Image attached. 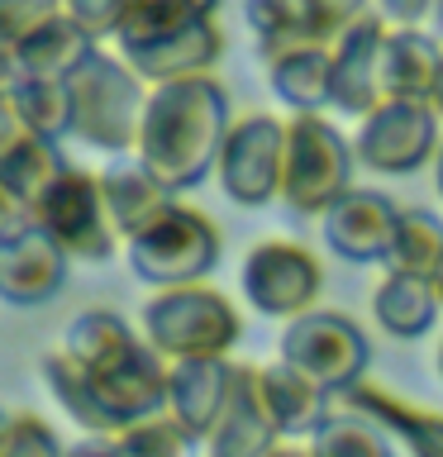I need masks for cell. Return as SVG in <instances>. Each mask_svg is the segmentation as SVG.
<instances>
[{
    "instance_id": "obj_47",
    "label": "cell",
    "mask_w": 443,
    "mask_h": 457,
    "mask_svg": "<svg viewBox=\"0 0 443 457\" xmlns=\"http://www.w3.org/2000/svg\"><path fill=\"white\" fill-rule=\"evenodd\" d=\"M434 367H439V381H443V338H439V353H434Z\"/></svg>"
},
{
    "instance_id": "obj_23",
    "label": "cell",
    "mask_w": 443,
    "mask_h": 457,
    "mask_svg": "<svg viewBox=\"0 0 443 457\" xmlns=\"http://www.w3.org/2000/svg\"><path fill=\"white\" fill-rule=\"evenodd\" d=\"M443 314V300L434 291L429 277H414V271H381L377 291H372V320L386 338L396 343H420L434 334Z\"/></svg>"
},
{
    "instance_id": "obj_13",
    "label": "cell",
    "mask_w": 443,
    "mask_h": 457,
    "mask_svg": "<svg viewBox=\"0 0 443 457\" xmlns=\"http://www.w3.org/2000/svg\"><path fill=\"white\" fill-rule=\"evenodd\" d=\"M400 224V205L377 186H353L320 214L324 248L353 267H386Z\"/></svg>"
},
{
    "instance_id": "obj_11",
    "label": "cell",
    "mask_w": 443,
    "mask_h": 457,
    "mask_svg": "<svg viewBox=\"0 0 443 457\" xmlns=\"http://www.w3.org/2000/svg\"><path fill=\"white\" fill-rule=\"evenodd\" d=\"M443 148V114L434 100H381L367 120H357L353 153L357 167L377 177H414L434 167Z\"/></svg>"
},
{
    "instance_id": "obj_44",
    "label": "cell",
    "mask_w": 443,
    "mask_h": 457,
    "mask_svg": "<svg viewBox=\"0 0 443 457\" xmlns=\"http://www.w3.org/2000/svg\"><path fill=\"white\" fill-rule=\"evenodd\" d=\"M186 5H196V10H205V14H220L224 0H186Z\"/></svg>"
},
{
    "instance_id": "obj_22",
    "label": "cell",
    "mask_w": 443,
    "mask_h": 457,
    "mask_svg": "<svg viewBox=\"0 0 443 457\" xmlns=\"http://www.w3.org/2000/svg\"><path fill=\"white\" fill-rule=\"evenodd\" d=\"M100 186H105V205H110L114 234H120L124 243L134 234H143V228L177 200V191H171L153 167H143L138 157H114L110 167H100Z\"/></svg>"
},
{
    "instance_id": "obj_27",
    "label": "cell",
    "mask_w": 443,
    "mask_h": 457,
    "mask_svg": "<svg viewBox=\"0 0 443 457\" xmlns=\"http://www.w3.org/2000/svg\"><path fill=\"white\" fill-rule=\"evenodd\" d=\"M305 448L310 457H396V438L377 420H367L363 410L339 400L324 414V424L305 438Z\"/></svg>"
},
{
    "instance_id": "obj_28",
    "label": "cell",
    "mask_w": 443,
    "mask_h": 457,
    "mask_svg": "<svg viewBox=\"0 0 443 457\" xmlns=\"http://www.w3.org/2000/svg\"><path fill=\"white\" fill-rule=\"evenodd\" d=\"M443 262V214L410 205L400 210L396 243L386 257V271H414V277H434V267Z\"/></svg>"
},
{
    "instance_id": "obj_34",
    "label": "cell",
    "mask_w": 443,
    "mask_h": 457,
    "mask_svg": "<svg viewBox=\"0 0 443 457\" xmlns=\"http://www.w3.org/2000/svg\"><path fill=\"white\" fill-rule=\"evenodd\" d=\"M138 5H143V0H63V10H67L91 38H100V43L120 34V29L129 24V14H134Z\"/></svg>"
},
{
    "instance_id": "obj_14",
    "label": "cell",
    "mask_w": 443,
    "mask_h": 457,
    "mask_svg": "<svg viewBox=\"0 0 443 457\" xmlns=\"http://www.w3.org/2000/svg\"><path fill=\"white\" fill-rule=\"evenodd\" d=\"M71 257L43 234L34 220H24L14 234L0 238V300L14 310H38L67 286Z\"/></svg>"
},
{
    "instance_id": "obj_19",
    "label": "cell",
    "mask_w": 443,
    "mask_h": 457,
    "mask_svg": "<svg viewBox=\"0 0 443 457\" xmlns=\"http://www.w3.org/2000/svg\"><path fill=\"white\" fill-rule=\"evenodd\" d=\"M443 67V34L429 24H391L381 43V91L386 100H434Z\"/></svg>"
},
{
    "instance_id": "obj_8",
    "label": "cell",
    "mask_w": 443,
    "mask_h": 457,
    "mask_svg": "<svg viewBox=\"0 0 443 457\" xmlns=\"http://www.w3.org/2000/svg\"><path fill=\"white\" fill-rule=\"evenodd\" d=\"M277 357L286 367H296L300 377H310L324 395L343 400L348 391L367 381L372 371V338L367 328L343 310H310L300 320L281 324V338H277Z\"/></svg>"
},
{
    "instance_id": "obj_12",
    "label": "cell",
    "mask_w": 443,
    "mask_h": 457,
    "mask_svg": "<svg viewBox=\"0 0 443 457\" xmlns=\"http://www.w3.org/2000/svg\"><path fill=\"white\" fill-rule=\"evenodd\" d=\"M281 171H286V120L267 110H248L234 120L224 138V153L214 162V181L229 205L263 210L281 200Z\"/></svg>"
},
{
    "instance_id": "obj_7",
    "label": "cell",
    "mask_w": 443,
    "mask_h": 457,
    "mask_svg": "<svg viewBox=\"0 0 443 457\" xmlns=\"http://www.w3.org/2000/svg\"><path fill=\"white\" fill-rule=\"evenodd\" d=\"M357 153L353 138L329 114H291L286 120V171L281 205L296 220H320L343 191H353Z\"/></svg>"
},
{
    "instance_id": "obj_38",
    "label": "cell",
    "mask_w": 443,
    "mask_h": 457,
    "mask_svg": "<svg viewBox=\"0 0 443 457\" xmlns=\"http://www.w3.org/2000/svg\"><path fill=\"white\" fill-rule=\"evenodd\" d=\"M24 81H29V77H24L20 48H5V43H0V100H10Z\"/></svg>"
},
{
    "instance_id": "obj_42",
    "label": "cell",
    "mask_w": 443,
    "mask_h": 457,
    "mask_svg": "<svg viewBox=\"0 0 443 457\" xmlns=\"http://www.w3.org/2000/svg\"><path fill=\"white\" fill-rule=\"evenodd\" d=\"M5 438H10V410L0 405V457H5Z\"/></svg>"
},
{
    "instance_id": "obj_36",
    "label": "cell",
    "mask_w": 443,
    "mask_h": 457,
    "mask_svg": "<svg viewBox=\"0 0 443 457\" xmlns=\"http://www.w3.org/2000/svg\"><path fill=\"white\" fill-rule=\"evenodd\" d=\"M386 24H434L439 0H372Z\"/></svg>"
},
{
    "instance_id": "obj_29",
    "label": "cell",
    "mask_w": 443,
    "mask_h": 457,
    "mask_svg": "<svg viewBox=\"0 0 443 457\" xmlns=\"http://www.w3.org/2000/svg\"><path fill=\"white\" fill-rule=\"evenodd\" d=\"M243 24H248V34L257 38L263 62H272V57L286 53V48L314 43L300 0H243Z\"/></svg>"
},
{
    "instance_id": "obj_48",
    "label": "cell",
    "mask_w": 443,
    "mask_h": 457,
    "mask_svg": "<svg viewBox=\"0 0 443 457\" xmlns=\"http://www.w3.org/2000/svg\"><path fill=\"white\" fill-rule=\"evenodd\" d=\"M434 29L443 34V0H439V10H434Z\"/></svg>"
},
{
    "instance_id": "obj_24",
    "label": "cell",
    "mask_w": 443,
    "mask_h": 457,
    "mask_svg": "<svg viewBox=\"0 0 443 457\" xmlns=\"http://www.w3.org/2000/svg\"><path fill=\"white\" fill-rule=\"evenodd\" d=\"M257 377H263L267 410H272V420L281 424L286 443H291V438H310L314 428L324 424V414L339 405L334 395H324L310 377H300L296 367H286V362H281V357L263 362V367H257Z\"/></svg>"
},
{
    "instance_id": "obj_6",
    "label": "cell",
    "mask_w": 443,
    "mask_h": 457,
    "mask_svg": "<svg viewBox=\"0 0 443 457\" xmlns=\"http://www.w3.org/2000/svg\"><path fill=\"white\" fill-rule=\"evenodd\" d=\"M124 262L148 291L210 281L224 262V228L191 200H171L143 234L124 243Z\"/></svg>"
},
{
    "instance_id": "obj_17",
    "label": "cell",
    "mask_w": 443,
    "mask_h": 457,
    "mask_svg": "<svg viewBox=\"0 0 443 457\" xmlns=\"http://www.w3.org/2000/svg\"><path fill=\"white\" fill-rule=\"evenodd\" d=\"M286 443L281 424L272 420L267 395H263V377L253 362H238V381H234V400H229L224 420L214 424V434L200 443L205 457H267Z\"/></svg>"
},
{
    "instance_id": "obj_37",
    "label": "cell",
    "mask_w": 443,
    "mask_h": 457,
    "mask_svg": "<svg viewBox=\"0 0 443 457\" xmlns=\"http://www.w3.org/2000/svg\"><path fill=\"white\" fill-rule=\"evenodd\" d=\"M67 457H129V453H124L120 434H81L67 448Z\"/></svg>"
},
{
    "instance_id": "obj_45",
    "label": "cell",
    "mask_w": 443,
    "mask_h": 457,
    "mask_svg": "<svg viewBox=\"0 0 443 457\" xmlns=\"http://www.w3.org/2000/svg\"><path fill=\"white\" fill-rule=\"evenodd\" d=\"M434 110L443 114V67H439V81H434Z\"/></svg>"
},
{
    "instance_id": "obj_31",
    "label": "cell",
    "mask_w": 443,
    "mask_h": 457,
    "mask_svg": "<svg viewBox=\"0 0 443 457\" xmlns=\"http://www.w3.org/2000/svg\"><path fill=\"white\" fill-rule=\"evenodd\" d=\"M120 443H124L129 457H196V448H200V443L186 434V428L171 420L167 410L153 414V420L129 424L124 434H120Z\"/></svg>"
},
{
    "instance_id": "obj_39",
    "label": "cell",
    "mask_w": 443,
    "mask_h": 457,
    "mask_svg": "<svg viewBox=\"0 0 443 457\" xmlns=\"http://www.w3.org/2000/svg\"><path fill=\"white\" fill-rule=\"evenodd\" d=\"M20 138H24V124H20V114H14V100H0V157H5Z\"/></svg>"
},
{
    "instance_id": "obj_20",
    "label": "cell",
    "mask_w": 443,
    "mask_h": 457,
    "mask_svg": "<svg viewBox=\"0 0 443 457\" xmlns=\"http://www.w3.org/2000/svg\"><path fill=\"white\" fill-rule=\"evenodd\" d=\"M343 405L363 410L367 420H377L410 457H443V410H429L410 395H396L377 381H363L357 391L343 395Z\"/></svg>"
},
{
    "instance_id": "obj_26",
    "label": "cell",
    "mask_w": 443,
    "mask_h": 457,
    "mask_svg": "<svg viewBox=\"0 0 443 457\" xmlns=\"http://www.w3.org/2000/svg\"><path fill=\"white\" fill-rule=\"evenodd\" d=\"M67 167H71V162H67L63 143H48V138L24 134L5 157H0V191H5L24 214H34V205L48 195V186L63 177Z\"/></svg>"
},
{
    "instance_id": "obj_46",
    "label": "cell",
    "mask_w": 443,
    "mask_h": 457,
    "mask_svg": "<svg viewBox=\"0 0 443 457\" xmlns=\"http://www.w3.org/2000/svg\"><path fill=\"white\" fill-rule=\"evenodd\" d=\"M429 281H434V291H439V300H443V262L434 267V277H429Z\"/></svg>"
},
{
    "instance_id": "obj_16",
    "label": "cell",
    "mask_w": 443,
    "mask_h": 457,
    "mask_svg": "<svg viewBox=\"0 0 443 457\" xmlns=\"http://www.w3.org/2000/svg\"><path fill=\"white\" fill-rule=\"evenodd\" d=\"M238 362L234 357H196V362H171L167 371V414L177 420L196 443L214 434L234 400Z\"/></svg>"
},
{
    "instance_id": "obj_4",
    "label": "cell",
    "mask_w": 443,
    "mask_h": 457,
    "mask_svg": "<svg viewBox=\"0 0 443 457\" xmlns=\"http://www.w3.org/2000/svg\"><path fill=\"white\" fill-rule=\"evenodd\" d=\"M138 328L167 362L234 357L243 338V310L210 281L167 286V291H148L138 310Z\"/></svg>"
},
{
    "instance_id": "obj_15",
    "label": "cell",
    "mask_w": 443,
    "mask_h": 457,
    "mask_svg": "<svg viewBox=\"0 0 443 457\" xmlns=\"http://www.w3.org/2000/svg\"><path fill=\"white\" fill-rule=\"evenodd\" d=\"M386 24L377 10H367L357 24H348L343 34L329 43L334 48V110L367 120L372 110L386 100L381 91V43H386Z\"/></svg>"
},
{
    "instance_id": "obj_35",
    "label": "cell",
    "mask_w": 443,
    "mask_h": 457,
    "mask_svg": "<svg viewBox=\"0 0 443 457\" xmlns=\"http://www.w3.org/2000/svg\"><path fill=\"white\" fill-rule=\"evenodd\" d=\"M305 5V24L314 43H334L348 24H357L367 10H377L372 0H300Z\"/></svg>"
},
{
    "instance_id": "obj_41",
    "label": "cell",
    "mask_w": 443,
    "mask_h": 457,
    "mask_svg": "<svg viewBox=\"0 0 443 457\" xmlns=\"http://www.w3.org/2000/svg\"><path fill=\"white\" fill-rule=\"evenodd\" d=\"M267 457H310V448H300V443H281V448L267 453Z\"/></svg>"
},
{
    "instance_id": "obj_33",
    "label": "cell",
    "mask_w": 443,
    "mask_h": 457,
    "mask_svg": "<svg viewBox=\"0 0 443 457\" xmlns=\"http://www.w3.org/2000/svg\"><path fill=\"white\" fill-rule=\"evenodd\" d=\"M57 14H67L63 0H0V43L20 48L34 29H43Z\"/></svg>"
},
{
    "instance_id": "obj_5",
    "label": "cell",
    "mask_w": 443,
    "mask_h": 457,
    "mask_svg": "<svg viewBox=\"0 0 443 457\" xmlns=\"http://www.w3.org/2000/svg\"><path fill=\"white\" fill-rule=\"evenodd\" d=\"M67 86H71V138L86 143L91 153L134 157L153 86L110 48H100Z\"/></svg>"
},
{
    "instance_id": "obj_25",
    "label": "cell",
    "mask_w": 443,
    "mask_h": 457,
    "mask_svg": "<svg viewBox=\"0 0 443 457\" xmlns=\"http://www.w3.org/2000/svg\"><path fill=\"white\" fill-rule=\"evenodd\" d=\"M96 53H100V38L86 34L71 14H57V20H48L20 43L24 77L34 81H71Z\"/></svg>"
},
{
    "instance_id": "obj_3",
    "label": "cell",
    "mask_w": 443,
    "mask_h": 457,
    "mask_svg": "<svg viewBox=\"0 0 443 457\" xmlns=\"http://www.w3.org/2000/svg\"><path fill=\"white\" fill-rule=\"evenodd\" d=\"M114 53L148 86L181 77H214L224 57L220 14H205L186 0H143L129 24L114 34Z\"/></svg>"
},
{
    "instance_id": "obj_21",
    "label": "cell",
    "mask_w": 443,
    "mask_h": 457,
    "mask_svg": "<svg viewBox=\"0 0 443 457\" xmlns=\"http://www.w3.org/2000/svg\"><path fill=\"white\" fill-rule=\"evenodd\" d=\"M267 67V91L291 114H324L334 110V48L329 43H300L277 53Z\"/></svg>"
},
{
    "instance_id": "obj_32",
    "label": "cell",
    "mask_w": 443,
    "mask_h": 457,
    "mask_svg": "<svg viewBox=\"0 0 443 457\" xmlns=\"http://www.w3.org/2000/svg\"><path fill=\"white\" fill-rule=\"evenodd\" d=\"M5 457H67L63 438L53 434V424L34 410L10 414V438H5Z\"/></svg>"
},
{
    "instance_id": "obj_1",
    "label": "cell",
    "mask_w": 443,
    "mask_h": 457,
    "mask_svg": "<svg viewBox=\"0 0 443 457\" xmlns=\"http://www.w3.org/2000/svg\"><path fill=\"white\" fill-rule=\"evenodd\" d=\"M234 129V105L220 77H181L148 91L134 157L153 167L171 191H191L214 177L224 138Z\"/></svg>"
},
{
    "instance_id": "obj_18",
    "label": "cell",
    "mask_w": 443,
    "mask_h": 457,
    "mask_svg": "<svg viewBox=\"0 0 443 457\" xmlns=\"http://www.w3.org/2000/svg\"><path fill=\"white\" fill-rule=\"evenodd\" d=\"M71 362L81 371H91V377H105V371H120L124 362H134V357L148 348V338H143L138 324H129L120 310H77L63 328V343H57Z\"/></svg>"
},
{
    "instance_id": "obj_40",
    "label": "cell",
    "mask_w": 443,
    "mask_h": 457,
    "mask_svg": "<svg viewBox=\"0 0 443 457\" xmlns=\"http://www.w3.org/2000/svg\"><path fill=\"white\" fill-rule=\"evenodd\" d=\"M29 220V214L20 210V205H14V200L5 195V191H0V238H5V234H14V228H20Z\"/></svg>"
},
{
    "instance_id": "obj_10",
    "label": "cell",
    "mask_w": 443,
    "mask_h": 457,
    "mask_svg": "<svg viewBox=\"0 0 443 457\" xmlns=\"http://www.w3.org/2000/svg\"><path fill=\"white\" fill-rule=\"evenodd\" d=\"M29 220H34L71 262H110L124 243L114 234L100 171H86V167H67L63 177L48 186V195L34 205Z\"/></svg>"
},
{
    "instance_id": "obj_43",
    "label": "cell",
    "mask_w": 443,
    "mask_h": 457,
    "mask_svg": "<svg viewBox=\"0 0 443 457\" xmlns=\"http://www.w3.org/2000/svg\"><path fill=\"white\" fill-rule=\"evenodd\" d=\"M434 191H439V200H443V148H439V157H434Z\"/></svg>"
},
{
    "instance_id": "obj_2",
    "label": "cell",
    "mask_w": 443,
    "mask_h": 457,
    "mask_svg": "<svg viewBox=\"0 0 443 457\" xmlns=\"http://www.w3.org/2000/svg\"><path fill=\"white\" fill-rule=\"evenodd\" d=\"M167 371H171V362L153 343L134 362H124L120 371H105V377L81 371L63 348L38 357V377L48 386V395L81 434H124L129 424L163 414L167 410Z\"/></svg>"
},
{
    "instance_id": "obj_9",
    "label": "cell",
    "mask_w": 443,
    "mask_h": 457,
    "mask_svg": "<svg viewBox=\"0 0 443 457\" xmlns=\"http://www.w3.org/2000/svg\"><path fill=\"white\" fill-rule=\"evenodd\" d=\"M238 291H243V305L263 320H277V324H291L300 314L320 310V295H324V267H320V253L305 248L296 238H263L243 253V267H238Z\"/></svg>"
},
{
    "instance_id": "obj_30",
    "label": "cell",
    "mask_w": 443,
    "mask_h": 457,
    "mask_svg": "<svg viewBox=\"0 0 443 457\" xmlns=\"http://www.w3.org/2000/svg\"><path fill=\"white\" fill-rule=\"evenodd\" d=\"M10 100H14V114H20L24 134L48 138V143L71 138V86L67 81H34L29 77Z\"/></svg>"
}]
</instances>
